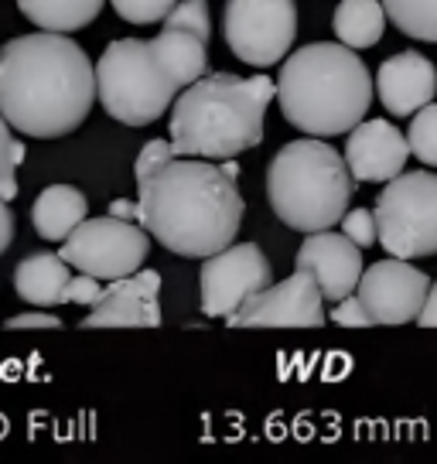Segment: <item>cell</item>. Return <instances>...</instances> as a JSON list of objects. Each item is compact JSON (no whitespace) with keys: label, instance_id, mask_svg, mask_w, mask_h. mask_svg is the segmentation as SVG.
Instances as JSON below:
<instances>
[{"label":"cell","instance_id":"6da1fadb","mask_svg":"<svg viewBox=\"0 0 437 464\" xmlns=\"http://www.w3.org/2000/svg\"><path fill=\"white\" fill-rule=\"evenodd\" d=\"M96 100V69L69 34L34 31L0 48V116L52 140L79 130Z\"/></svg>","mask_w":437,"mask_h":464},{"label":"cell","instance_id":"7a4b0ae2","mask_svg":"<svg viewBox=\"0 0 437 464\" xmlns=\"http://www.w3.org/2000/svg\"><path fill=\"white\" fill-rule=\"evenodd\" d=\"M137 222L164 249L189 260H205L226 249L243 226L247 202L236 174L205 158H171L137 181Z\"/></svg>","mask_w":437,"mask_h":464},{"label":"cell","instance_id":"3957f363","mask_svg":"<svg viewBox=\"0 0 437 464\" xmlns=\"http://www.w3.org/2000/svg\"><path fill=\"white\" fill-rule=\"evenodd\" d=\"M277 96V82L267 75L205 72L181 89L171 113L175 154L226 160L263 140V120Z\"/></svg>","mask_w":437,"mask_h":464},{"label":"cell","instance_id":"277c9868","mask_svg":"<svg viewBox=\"0 0 437 464\" xmlns=\"http://www.w3.org/2000/svg\"><path fill=\"white\" fill-rule=\"evenodd\" d=\"M284 120L307 137L349 133L373 102V79L355 48L342 42H315L297 48L277 75Z\"/></svg>","mask_w":437,"mask_h":464},{"label":"cell","instance_id":"5b68a950","mask_svg":"<svg viewBox=\"0 0 437 464\" xmlns=\"http://www.w3.org/2000/svg\"><path fill=\"white\" fill-rule=\"evenodd\" d=\"M352 174L345 158L321 137L284 144L267 168V198L274 216L297 232L338 226L352 202Z\"/></svg>","mask_w":437,"mask_h":464},{"label":"cell","instance_id":"8992f818","mask_svg":"<svg viewBox=\"0 0 437 464\" xmlns=\"http://www.w3.org/2000/svg\"><path fill=\"white\" fill-rule=\"evenodd\" d=\"M178 92L181 82L164 65L154 42L120 38L106 44L96 62V100L127 127H147L160 120Z\"/></svg>","mask_w":437,"mask_h":464},{"label":"cell","instance_id":"52a82bcc","mask_svg":"<svg viewBox=\"0 0 437 464\" xmlns=\"http://www.w3.org/2000/svg\"><path fill=\"white\" fill-rule=\"evenodd\" d=\"M376 239L396 260H417L437 253V174H396L379 191Z\"/></svg>","mask_w":437,"mask_h":464},{"label":"cell","instance_id":"ba28073f","mask_svg":"<svg viewBox=\"0 0 437 464\" xmlns=\"http://www.w3.org/2000/svg\"><path fill=\"white\" fill-rule=\"evenodd\" d=\"M151 249V232L141 222L117 216L83 218L62 239V260L96 280H117L141 270Z\"/></svg>","mask_w":437,"mask_h":464},{"label":"cell","instance_id":"9c48e42d","mask_svg":"<svg viewBox=\"0 0 437 464\" xmlns=\"http://www.w3.org/2000/svg\"><path fill=\"white\" fill-rule=\"evenodd\" d=\"M222 34L239 62L277 65L297 38V7L294 0H226Z\"/></svg>","mask_w":437,"mask_h":464},{"label":"cell","instance_id":"30bf717a","mask_svg":"<svg viewBox=\"0 0 437 464\" xmlns=\"http://www.w3.org/2000/svg\"><path fill=\"white\" fill-rule=\"evenodd\" d=\"M229 328H321L325 311H321V290L311 280V274L294 270L280 284H267L226 314Z\"/></svg>","mask_w":437,"mask_h":464},{"label":"cell","instance_id":"8fae6325","mask_svg":"<svg viewBox=\"0 0 437 464\" xmlns=\"http://www.w3.org/2000/svg\"><path fill=\"white\" fill-rule=\"evenodd\" d=\"M199 280H202V311L212 318H226L257 290L274 284V270L257 243H239V246L229 243L226 249L205 256Z\"/></svg>","mask_w":437,"mask_h":464},{"label":"cell","instance_id":"7c38bea8","mask_svg":"<svg viewBox=\"0 0 437 464\" xmlns=\"http://www.w3.org/2000/svg\"><path fill=\"white\" fill-rule=\"evenodd\" d=\"M427 287H431V276L423 270L390 256V260H379L369 270H363L355 294L369 311L373 324H407L421 314Z\"/></svg>","mask_w":437,"mask_h":464},{"label":"cell","instance_id":"4fadbf2b","mask_svg":"<svg viewBox=\"0 0 437 464\" xmlns=\"http://www.w3.org/2000/svg\"><path fill=\"white\" fill-rule=\"evenodd\" d=\"M160 274L133 270L110 280L83 318V328H158L160 324Z\"/></svg>","mask_w":437,"mask_h":464},{"label":"cell","instance_id":"5bb4252c","mask_svg":"<svg viewBox=\"0 0 437 464\" xmlns=\"http://www.w3.org/2000/svg\"><path fill=\"white\" fill-rule=\"evenodd\" d=\"M294 270L311 274L321 290V301H342L363 276V249L345 232H307V239L297 249Z\"/></svg>","mask_w":437,"mask_h":464},{"label":"cell","instance_id":"9a60e30c","mask_svg":"<svg viewBox=\"0 0 437 464\" xmlns=\"http://www.w3.org/2000/svg\"><path fill=\"white\" fill-rule=\"evenodd\" d=\"M345 168L352 181H390L410 158L407 137L390 120H359L345 140Z\"/></svg>","mask_w":437,"mask_h":464},{"label":"cell","instance_id":"2e32d148","mask_svg":"<svg viewBox=\"0 0 437 464\" xmlns=\"http://www.w3.org/2000/svg\"><path fill=\"white\" fill-rule=\"evenodd\" d=\"M437 72L434 62L421 52H396L376 72V96L393 116H413L421 106L434 100Z\"/></svg>","mask_w":437,"mask_h":464},{"label":"cell","instance_id":"e0dca14e","mask_svg":"<svg viewBox=\"0 0 437 464\" xmlns=\"http://www.w3.org/2000/svg\"><path fill=\"white\" fill-rule=\"evenodd\" d=\"M86 216H89L86 195L79 188H73V185H48L34 198V205H31L34 232L42 239H52V243H62Z\"/></svg>","mask_w":437,"mask_h":464},{"label":"cell","instance_id":"ac0fdd59","mask_svg":"<svg viewBox=\"0 0 437 464\" xmlns=\"http://www.w3.org/2000/svg\"><path fill=\"white\" fill-rule=\"evenodd\" d=\"M69 263L55 253H34L24 256L15 270V290L21 301L34 307H59L62 290L69 284Z\"/></svg>","mask_w":437,"mask_h":464},{"label":"cell","instance_id":"d6986e66","mask_svg":"<svg viewBox=\"0 0 437 464\" xmlns=\"http://www.w3.org/2000/svg\"><path fill=\"white\" fill-rule=\"evenodd\" d=\"M106 0H17L21 14L28 17L38 31H59V34H73V31L86 28L100 17Z\"/></svg>","mask_w":437,"mask_h":464},{"label":"cell","instance_id":"ffe728a7","mask_svg":"<svg viewBox=\"0 0 437 464\" xmlns=\"http://www.w3.org/2000/svg\"><path fill=\"white\" fill-rule=\"evenodd\" d=\"M158 55L164 58V65L175 72V79L181 82V89L195 82L199 75H205L209 69V42L181 28H164L158 38H151Z\"/></svg>","mask_w":437,"mask_h":464},{"label":"cell","instance_id":"44dd1931","mask_svg":"<svg viewBox=\"0 0 437 464\" xmlns=\"http://www.w3.org/2000/svg\"><path fill=\"white\" fill-rule=\"evenodd\" d=\"M338 42L349 48H373L386 31V11L379 0H342L332 17Z\"/></svg>","mask_w":437,"mask_h":464},{"label":"cell","instance_id":"7402d4cb","mask_svg":"<svg viewBox=\"0 0 437 464\" xmlns=\"http://www.w3.org/2000/svg\"><path fill=\"white\" fill-rule=\"evenodd\" d=\"M386 21H393L413 42L437 44V0H379Z\"/></svg>","mask_w":437,"mask_h":464},{"label":"cell","instance_id":"603a6c76","mask_svg":"<svg viewBox=\"0 0 437 464\" xmlns=\"http://www.w3.org/2000/svg\"><path fill=\"white\" fill-rule=\"evenodd\" d=\"M407 144L413 158H421L427 168H437V102H427L413 113Z\"/></svg>","mask_w":437,"mask_h":464},{"label":"cell","instance_id":"cb8c5ba5","mask_svg":"<svg viewBox=\"0 0 437 464\" xmlns=\"http://www.w3.org/2000/svg\"><path fill=\"white\" fill-rule=\"evenodd\" d=\"M164 28H181L191 31L209 42L212 24H209V0H175V7L164 14Z\"/></svg>","mask_w":437,"mask_h":464},{"label":"cell","instance_id":"d4e9b609","mask_svg":"<svg viewBox=\"0 0 437 464\" xmlns=\"http://www.w3.org/2000/svg\"><path fill=\"white\" fill-rule=\"evenodd\" d=\"M24 158V147L17 144L15 137H11V123L0 116V198H15L17 195V164Z\"/></svg>","mask_w":437,"mask_h":464},{"label":"cell","instance_id":"484cf974","mask_svg":"<svg viewBox=\"0 0 437 464\" xmlns=\"http://www.w3.org/2000/svg\"><path fill=\"white\" fill-rule=\"evenodd\" d=\"M113 11L131 24H154L175 7V0H110Z\"/></svg>","mask_w":437,"mask_h":464},{"label":"cell","instance_id":"4316f807","mask_svg":"<svg viewBox=\"0 0 437 464\" xmlns=\"http://www.w3.org/2000/svg\"><path fill=\"white\" fill-rule=\"evenodd\" d=\"M338 222H342V232H345L359 249L376 243V218H373L369 208H352V212L345 208V216L338 218Z\"/></svg>","mask_w":437,"mask_h":464},{"label":"cell","instance_id":"83f0119b","mask_svg":"<svg viewBox=\"0 0 437 464\" xmlns=\"http://www.w3.org/2000/svg\"><path fill=\"white\" fill-rule=\"evenodd\" d=\"M171 158H178L171 140H151V144L141 147V154H137V164H133V178L141 181L147 178L151 171H158L160 164H168Z\"/></svg>","mask_w":437,"mask_h":464},{"label":"cell","instance_id":"f1b7e54d","mask_svg":"<svg viewBox=\"0 0 437 464\" xmlns=\"http://www.w3.org/2000/svg\"><path fill=\"white\" fill-rule=\"evenodd\" d=\"M332 321H335V324H345V328H369V324H373V318H369V311H365V304L359 301L355 290L345 294L342 301H335Z\"/></svg>","mask_w":437,"mask_h":464},{"label":"cell","instance_id":"f546056e","mask_svg":"<svg viewBox=\"0 0 437 464\" xmlns=\"http://www.w3.org/2000/svg\"><path fill=\"white\" fill-rule=\"evenodd\" d=\"M100 280L89 274H79V276H69V284L62 290V304H83V307H92V301L100 297Z\"/></svg>","mask_w":437,"mask_h":464},{"label":"cell","instance_id":"4dcf8cb0","mask_svg":"<svg viewBox=\"0 0 437 464\" xmlns=\"http://www.w3.org/2000/svg\"><path fill=\"white\" fill-rule=\"evenodd\" d=\"M7 328H11V332H21V328H48V332H55V328H62V321L55 318V314L28 311V314H15V318L7 321Z\"/></svg>","mask_w":437,"mask_h":464},{"label":"cell","instance_id":"1f68e13d","mask_svg":"<svg viewBox=\"0 0 437 464\" xmlns=\"http://www.w3.org/2000/svg\"><path fill=\"white\" fill-rule=\"evenodd\" d=\"M417 324L421 328H437V280L427 287V297H423V307L417 314Z\"/></svg>","mask_w":437,"mask_h":464},{"label":"cell","instance_id":"d6a6232c","mask_svg":"<svg viewBox=\"0 0 437 464\" xmlns=\"http://www.w3.org/2000/svg\"><path fill=\"white\" fill-rule=\"evenodd\" d=\"M11 239H15V216H11L7 198H0V253L11 246Z\"/></svg>","mask_w":437,"mask_h":464},{"label":"cell","instance_id":"836d02e7","mask_svg":"<svg viewBox=\"0 0 437 464\" xmlns=\"http://www.w3.org/2000/svg\"><path fill=\"white\" fill-rule=\"evenodd\" d=\"M110 216H117V218H137V202H127V198H117V202L110 205Z\"/></svg>","mask_w":437,"mask_h":464}]
</instances>
